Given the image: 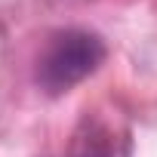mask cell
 Returning <instances> with one entry per match:
<instances>
[{
    "instance_id": "6da1fadb",
    "label": "cell",
    "mask_w": 157,
    "mask_h": 157,
    "mask_svg": "<svg viewBox=\"0 0 157 157\" xmlns=\"http://www.w3.org/2000/svg\"><path fill=\"white\" fill-rule=\"evenodd\" d=\"M102 62H105V43L99 34L83 28L56 31L37 59V83L52 96L68 93L71 86L86 80Z\"/></svg>"
},
{
    "instance_id": "7a4b0ae2",
    "label": "cell",
    "mask_w": 157,
    "mask_h": 157,
    "mask_svg": "<svg viewBox=\"0 0 157 157\" xmlns=\"http://www.w3.org/2000/svg\"><path fill=\"white\" fill-rule=\"evenodd\" d=\"M77 157H105V154H102V151H96V148H86V151L77 154Z\"/></svg>"
}]
</instances>
